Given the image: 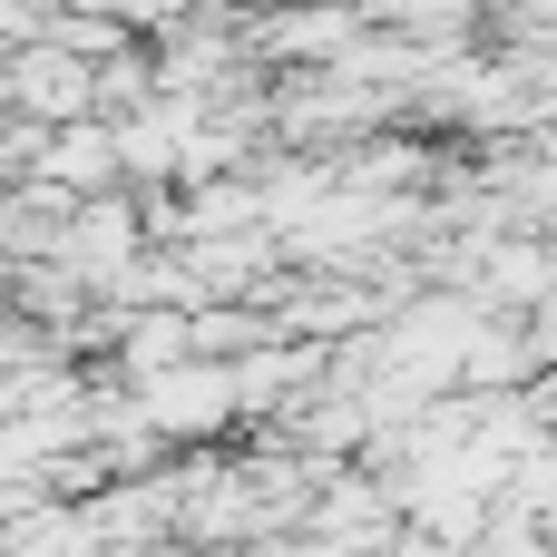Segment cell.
Masks as SVG:
<instances>
[{
  "mask_svg": "<svg viewBox=\"0 0 557 557\" xmlns=\"http://www.w3.org/2000/svg\"><path fill=\"white\" fill-rule=\"evenodd\" d=\"M108 166H117L108 137H69V147H59V176H108Z\"/></svg>",
  "mask_w": 557,
  "mask_h": 557,
  "instance_id": "2",
  "label": "cell"
},
{
  "mask_svg": "<svg viewBox=\"0 0 557 557\" xmlns=\"http://www.w3.org/2000/svg\"><path fill=\"white\" fill-rule=\"evenodd\" d=\"M215 411H235V372L147 382V421H157V431H215Z\"/></svg>",
  "mask_w": 557,
  "mask_h": 557,
  "instance_id": "1",
  "label": "cell"
}]
</instances>
